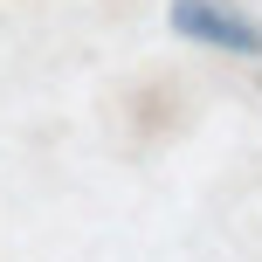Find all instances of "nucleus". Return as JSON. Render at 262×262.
I'll return each instance as SVG.
<instances>
[{
  "label": "nucleus",
  "instance_id": "1",
  "mask_svg": "<svg viewBox=\"0 0 262 262\" xmlns=\"http://www.w3.org/2000/svg\"><path fill=\"white\" fill-rule=\"evenodd\" d=\"M172 35L221 49V55H262V28L228 0H172Z\"/></svg>",
  "mask_w": 262,
  "mask_h": 262
}]
</instances>
